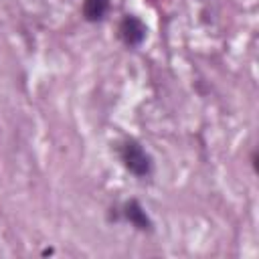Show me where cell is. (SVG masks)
Returning <instances> with one entry per match:
<instances>
[{
  "label": "cell",
  "mask_w": 259,
  "mask_h": 259,
  "mask_svg": "<svg viewBox=\"0 0 259 259\" xmlns=\"http://www.w3.org/2000/svg\"><path fill=\"white\" fill-rule=\"evenodd\" d=\"M148 36V26L146 22L136 16V14H123L121 20L117 22V38L121 40L123 47L127 49H138L144 45Z\"/></svg>",
  "instance_id": "obj_2"
},
{
  "label": "cell",
  "mask_w": 259,
  "mask_h": 259,
  "mask_svg": "<svg viewBox=\"0 0 259 259\" xmlns=\"http://www.w3.org/2000/svg\"><path fill=\"white\" fill-rule=\"evenodd\" d=\"M111 8V2L109 0H83V6H81V16L91 22V24H97V22H103L107 12Z\"/></svg>",
  "instance_id": "obj_4"
},
{
  "label": "cell",
  "mask_w": 259,
  "mask_h": 259,
  "mask_svg": "<svg viewBox=\"0 0 259 259\" xmlns=\"http://www.w3.org/2000/svg\"><path fill=\"white\" fill-rule=\"evenodd\" d=\"M121 221H125L127 225H132L136 231H142V233H152L154 231V221L152 217L148 214V210L142 206V202L138 198H127L121 202V206L117 208Z\"/></svg>",
  "instance_id": "obj_3"
},
{
  "label": "cell",
  "mask_w": 259,
  "mask_h": 259,
  "mask_svg": "<svg viewBox=\"0 0 259 259\" xmlns=\"http://www.w3.org/2000/svg\"><path fill=\"white\" fill-rule=\"evenodd\" d=\"M117 158L121 166L140 180L150 178L154 174V158L136 138H123L117 144Z\"/></svg>",
  "instance_id": "obj_1"
}]
</instances>
